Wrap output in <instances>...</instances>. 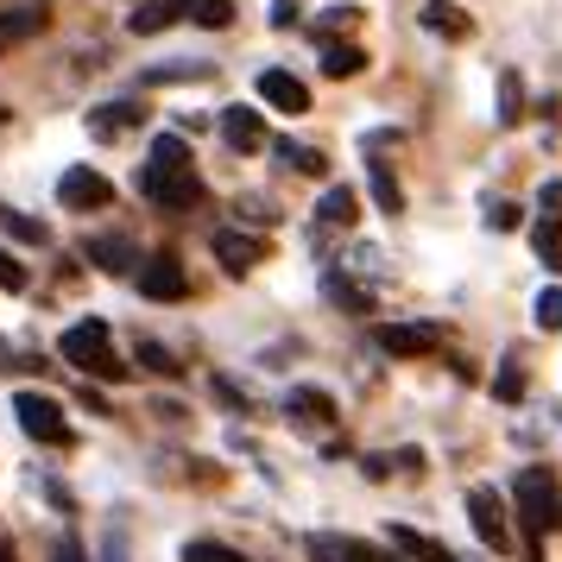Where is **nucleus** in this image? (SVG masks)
<instances>
[{"label":"nucleus","instance_id":"f257e3e1","mask_svg":"<svg viewBox=\"0 0 562 562\" xmlns=\"http://www.w3.org/2000/svg\"><path fill=\"white\" fill-rule=\"evenodd\" d=\"M139 190H146L158 209H190L203 196V183L190 171V139H183V133H158L153 139V165L139 171Z\"/></svg>","mask_w":562,"mask_h":562},{"label":"nucleus","instance_id":"f03ea898","mask_svg":"<svg viewBox=\"0 0 562 562\" xmlns=\"http://www.w3.org/2000/svg\"><path fill=\"white\" fill-rule=\"evenodd\" d=\"M57 348H64V360H70V367H82L89 380H108V385L127 380V360L108 348V323H102V316H89V323H77V329H64V341H57Z\"/></svg>","mask_w":562,"mask_h":562},{"label":"nucleus","instance_id":"7ed1b4c3","mask_svg":"<svg viewBox=\"0 0 562 562\" xmlns=\"http://www.w3.org/2000/svg\"><path fill=\"white\" fill-rule=\"evenodd\" d=\"M518 518H525L531 537L562 525V493H557V474H550V468H525V474H518Z\"/></svg>","mask_w":562,"mask_h":562},{"label":"nucleus","instance_id":"20e7f679","mask_svg":"<svg viewBox=\"0 0 562 562\" xmlns=\"http://www.w3.org/2000/svg\"><path fill=\"white\" fill-rule=\"evenodd\" d=\"M13 417H20V430H26L32 442H45V449H70V442H77V430L64 424V405L45 398V392H20V398H13Z\"/></svg>","mask_w":562,"mask_h":562},{"label":"nucleus","instance_id":"39448f33","mask_svg":"<svg viewBox=\"0 0 562 562\" xmlns=\"http://www.w3.org/2000/svg\"><path fill=\"white\" fill-rule=\"evenodd\" d=\"M57 203L77 209V215H89V209H108V203H114V183H108L102 171H89V165H70V171L57 178Z\"/></svg>","mask_w":562,"mask_h":562},{"label":"nucleus","instance_id":"423d86ee","mask_svg":"<svg viewBox=\"0 0 562 562\" xmlns=\"http://www.w3.org/2000/svg\"><path fill=\"white\" fill-rule=\"evenodd\" d=\"M380 348L385 355H405V360L436 355L442 348V323H380Z\"/></svg>","mask_w":562,"mask_h":562},{"label":"nucleus","instance_id":"0eeeda50","mask_svg":"<svg viewBox=\"0 0 562 562\" xmlns=\"http://www.w3.org/2000/svg\"><path fill=\"white\" fill-rule=\"evenodd\" d=\"M468 518H474V537H481L486 550H506V543H512L499 493H486V486H468Z\"/></svg>","mask_w":562,"mask_h":562},{"label":"nucleus","instance_id":"6e6552de","mask_svg":"<svg viewBox=\"0 0 562 562\" xmlns=\"http://www.w3.org/2000/svg\"><path fill=\"white\" fill-rule=\"evenodd\" d=\"M183 291H190V279H183V266L171 254H158L139 266V297H153V304H178Z\"/></svg>","mask_w":562,"mask_h":562},{"label":"nucleus","instance_id":"1a4fd4ad","mask_svg":"<svg viewBox=\"0 0 562 562\" xmlns=\"http://www.w3.org/2000/svg\"><path fill=\"white\" fill-rule=\"evenodd\" d=\"M259 102L279 114H310V89L291 70H259Z\"/></svg>","mask_w":562,"mask_h":562},{"label":"nucleus","instance_id":"9d476101","mask_svg":"<svg viewBox=\"0 0 562 562\" xmlns=\"http://www.w3.org/2000/svg\"><path fill=\"white\" fill-rule=\"evenodd\" d=\"M215 259L228 266V272H254L259 259H266V240H254V234H240V228H215Z\"/></svg>","mask_w":562,"mask_h":562},{"label":"nucleus","instance_id":"9b49d317","mask_svg":"<svg viewBox=\"0 0 562 562\" xmlns=\"http://www.w3.org/2000/svg\"><path fill=\"white\" fill-rule=\"evenodd\" d=\"M89 266H102V272H139V254H133L127 234H95L89 247H82Z\"/></svg>","mask_w":562,"mask_h":562},{"label":"nucleus","instance_id":"f8f14e48","mask_svg":"<svg viewBox=\"0 0 562 562\" xmlns=\"http://www.w3.org/2000/svg\"><path fill=\"white\" fill-rule=\"evenodd\" d=\"M139 121H146L139 102H102V108H89V139H121V133L139 127Z\"/></svg>","mask_w":562,"mask_h":562},{"label":"nucleus","instance_id":"ddd939ff","mask_svg":"<svg viewBox=\"0 0 562 562\" xmlns=\"http://www.w3.org/2000/svg\"><path fill=\"white\" fill-rule=\"evenodd\" d=\"M215 127H222V139H228L234 153H259V146H266V127H259L254 108H222Z\"/></svg>","mask_w":562,"mask_h":562},{"label":"nucleus","instance_id":"4468645a","mask_svg":"<svg viewBox=\"0 0 562 562\" xmlns=\"http://www.w3.org/2000/svg\"><path fill=\"white\" fill-rule=\"evenodd\" d=\"M183 13H190V0H139V7L127 13V26L139 32V38H153V32L178 26Z\"/></svg>","mask_w":562,"mask_h":562},{"label":"nucleus","instance_id":"2eb2a0df","mask_svg":"<svg viewBox=\"0 0 562 562\" xmlns=\"http://www.w3.org/2000/svg\"><path fill=\"white\" fill-rule=\"evenodd\" d=\"M316 222H323V228H355L360 222V196L348 190V183H329L323 203H316Z\"/></svg>","mask_w":562,"mask_h":562},{"label":"nucleus","instance_id":"dca6fc26","mask_svg":"<svg viewBox=\"0 0 562 562\" xmlns=\"http://www.w3.org/2000/svg\"><path fill=\"white\" fill-rule=\"evenodd\" d=\"M392 550H398V557H411V562H456V550H449V543L411 531V525H392Z\"/></svg>","mask_w":562,"mask_h":562},{"label":"nucleus","instance_id":"f3484780","mask_svg":"<svg viewBox=\"0 0 562 562\" xmlns=\"http://www.w3.org/2000/svg\"><path fill=\"white\" fill-rule=\"evenodd\" d=\"M203 77H215V64H190V57H171V64H153L146 70V89H171V82H203Z\"/></svg>","mask_w":562,"mask_h":562},{"label":"nucleus","instance_id":"a211bd4d","mask_svg":"<svg viewBox=\"0 0 562 562\" xmlns=\"http://www.w3.org/2000/svg\"><path fill=\"white\" fill-rule=\"evenodd\" d=\"M424 32H436V38H468L474 20H468L461 7H449V0H430V7H424Z\"/></svg>","mask_w":562,"mask_h":562},{"label":"nucleus","instance_id":"6ab92c4d","mask_svg":"<svg viewBox=\"0 0 562 562\" xmlns=\"http://www.w3.org/2000/svg\"><path fill=\"white\" fill-rule=\"evenodd\" d=\"M272 153H279V165H291L297 178H323V171H329V158L316 153V146H297L291 133H284V139H279V146H272Z\"/></svg>","mask_w":562,"mask_h":562},{"label":"nucleus","instance_id":"aec40b11","mask_svg":"<svg viewBox=\"0 0 562 562\" xmlns=\"http://www.w3.org/2000/svg\"><path fill=\"white\" fill-rule=\"evenodd\" d=\"M32 32H45V7H13V13H0V45H26Z\"/></svg>","mask_w":562,"mask_h":562},{"label":"nucleus","instance_id":"412c9836","mask_svg":"<svg viewBox=\"0 0 562 562\" xmlns=\"http://www.w3.org/2000/svg\"><path fill=\"white\" fill-rule=\"evenodd\" d=\"M499 127H518L525 121V77L518 70H499V114H493Z\"/></svg>","mask_w":562,"mask_h":562},{"label":"nucleus","instance_id":"4be33fe9","mask_svg":"<svg viewBox=\"0 0 562 562\" xmlns=\"http://www.w3.org/2000/svg\"><path fill=\"white\" fill-rule=\"evenodd\" d=\"M284 405L304 411L310 424H329V417H335V398H329V392H316V385H291V392H284Z\"/></svg>","mask_w":562,"mask_h":562},{"label":"nucleus","instance_id":"5701e85b","mask_svg":"<svg viewBox=\"0 0 562 562\" xmlns=\"http://www.w3.org/2000/svg\"><path fill=\"white\" fill-rule=\"evenodd\" d=\"M360 70H367V52H360V45H323V77H360Z\"/></svg>","mask_w":562,"mask_h":562},{"label":"nucleus","instance_id":"b1692460","mask_svg":"<svg viewBox=\"0 0 562 562\" xmlns=\"http://www.w3.org/2000/svg\"><path fill=\"white\" fill-rule=\"evenodd\" d=\"M531 247H537V259H543L550 272H562V222H537V228H531Z\"/></svg>","mask_w":562,"mask_h":562},{"label":"nucleus","instance_id":"393cba45","mask_svg":"<svg viewBox=\"0 0 562 562\" xmlns=\"http://www.w3.org/2000/svg\"><path fill=\"white\" fill-rule=\"evenodd\" d=\"M373 203H380L385 215H398V209H405V190H398V178H392L385 165H373Z\"/></svg>","mask_w":562,"mask_h":562},{"label":"nucleus","instance_id":"a878e982","mask_svg":"<svg viewBox=\"0 0 562 562\" xmlns=\"http://www.w3.org/2000/svg\"><path fill=\"white\" fill-rule=\"evenodd\" d=\"M190 20H196V26H209V32H222L234 20V0H190Z\"/></svg>","mask_w":562,"mask_h":562},{"label":"nucleus","instance_id":"bb28decb","mask_svg":"<svg viewBox=\"0 0 562 562\" xmlns=\"http://www.w3.org/2000/svg\"><path fill=\"white\" fill-rule=\"evenodd\" d=\"M335 562H398L392 550H380V543H360V537H341L335 543Z\"/></svg>","mask_w":562,"mask_h":562},{"label":"nucleus","instance_id":"cd10ccee","mask_svg":"<svg viewBox=\"0 0 562 562\" xmlns=\"http://www.w3.org/2000/svg\"><path fill=\"white\" fill-rule=\"evenodd\" d=\"M183 562H240V550H228V543H209V537H196V543H183Z\"/></svg>","mask_w":562,"mask_h":562},{"label":"nucleus","instance_id":"c85d7f7f","mask_svg":"<svg viewBox=\"0 0 562 562\" xmlns=\"http://www.w3.org/2000/svg\"><path fill=\"white\" fill-rule=\"evenodd\" d=\"M139 367H146V373H165V380L183 373L178 360H171V348H158V341H139Z\"/></svg>","mask_w":562,"mask_h":562},{"label":"nucleus","instance_id":"c756f323","mask_svg":"<svg viewBox=\"0 0 562 562\" xmlns=\"http://www.w3.org/2000/svg\"><path fill=\"white\" fill-rule=\"evenodd\" d=\"M537 323L543 329H562V284H543L537 291Z\"/></svg>","mask_w":562,"mask_h":562},{"label":"nucleus","instance_id":"7c9ffc66","mask_svg":"<svg viewBox=\"0 0 562 562\" xmlns=\"http://www.w3.org/2000/svg\"><path fill=\"white\" fill-rule=\"evenodd\" d=\"M0 228L20 234V240H38V247H45V228H38V222H26V215H13V209H0Z\"/></svg>","mask_w":562,"mask_h":562},{"label":"nucleus","instance_id":"2f4dec72","mask_svg":"<svg viewBox=\"0 0 562 562\" xmlns=\"http://www.w3.org/2000/svg\"><path fill=\"white\" fill-rule=\"evenodd\" d=\"M493 398H506V405H518V398H525V373H518V367H506V373L493 380Z\"/></svg>","mask_w":562,"mask_h":562},{"label":"nucleus","instance_id":"473e14b6","mask_svg":"<svg viewBox=\"0 0 562 562\" xmlns=\"http://www.w3.org/2000/svg\"><path fill=\"white\" fill-rule=\"evenodd\" d=\"M0 291H26V266L0 247Z\"/></svg>","mask_w":562,"mask_h":562},{"label":"nucleus","instance_id":"72a5a7b5","mask_svg":"<svg viewBox=\"0 0 562 562\" xmlns=\"http://www.w3.org/2000/svg\"><path fill=\"white\" fill-rule=\"evenodd\" d=\"M297 26V0H272V32H291Z\"/></svg>","mask_w":562,"mask_h":562},{"label":"nucleus","instance_id":"f704fd0d","mask_svg":"<svg viewBox=\"0 0 562 562\" xmlns=\"http://www.w3.org/2000/svg\"><path fill=\"white\" fill-rule=\"evenodd\" d=\"M486 222H493L499 234H512V228H518V209H512V203H493V209H486Z\"/></svg>","mask_w":562,"mask_h":562},{"label":"nucleus","instance_id":"c9c22d12","mask_svg":"<svg viewBox=\"0 0 562 562\" xmlns=\"http://www.w3.org/2000/svg\"><path fill=\"white\" fill-rule=\"evenodd\" d=\"M543 209H550L543 222H562V183H543Z\"/></svg>","mask_w":562,"mask_h":562},{"label":"nucleus","instance_id":"e433bc0d","mask_svg":"<svg viewBox=\"0 0 562 562\" xmlns=\"http://www.w3.org/2000/svg\"><path fill=\"white\" fill-rule=\"evenodd\" d=\"M355 13H360V7H329V13H323V26H355Z\"/></svg>","mask_w":562,"mask_h":562},{"label":"nucleus","instance_id":"4c0bfd02","mask_svg":"<svg viewBox=\"0 0 562 562\" xmlns=\"http://www.w3.org/2000/svg\"><path fill=\"white\" fill-rule=\"evenodd\" d=\"M52 562H89V557H82V543H77V537H64V543H57V557Z\"/></svg>","mask_w":562,"mask_h":562},{"label":"nucleus","instance_id":"58836bf2","mask_svg":"<svg viewBox=\"0 0 562 562\" xmlns=\"http://www.w3.org/2000/svg\"><path fill=\"white\" fill-rule=\"evenodd\" d=\"M247 222H272V203L266 196H247Z\"/></svg>","mask_w":562,"mask_h":562},{"label":"nucleus","instance_id":"ea45409f","mask_svg":"<svg viewBox=\"0 0 562 562\" xmlns=\"http://www.w3.org/2000/svg\"><path fill=\"white\" fill-rule=\"evenodd\" d=\"M310 557H316V562H335V543H329V537H316V543H310Z\"/></svg>","mask_w":562,"mask_h":562},{"label":"nucleus","instance_id":"a19ab883","mask_svg":"<svg viewBox=\"0 0 562 562\" xmlns=\"http://www.w3.org/2000/svg\"><path fill=\"white\" fill-rule=\"evenodd\" d=\"M0 562H20V550H13V543H0Z\"/></svg>","mask_w":562,"mask_h":562},{"label":"nucleus","instance_id":"79ce46f5","mask_svg":"<svg viewBox=\"0 0 562 562\" xmlns=\"http://www.w3.org/2000/svg\"><path fill=\"white\" fill-rule=\"evenodd\" d=\"M114 562H121V550H114Z\"/></svg>","mask_w":562,"mask_h":562}]
</instances>
